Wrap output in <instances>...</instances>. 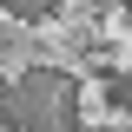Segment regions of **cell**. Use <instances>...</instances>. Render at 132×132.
Wrapping results in <instances>:
<instances>
[{
	"instance_id": "4",
	"label": "cell",
	"mask_w": 132,
	"mask_h": 132,
	"mask_svg": "<svg viewBox=\"0 0 132 132\" xmlns=\"http://www.w3.org/2000/svg\"><path fill=\"white\" fill-rule=\"evenodd\" d=\"M126 7H132V0H126Z\"/></svg>"
},
{
	"instance_id": "1",
	"label": "cell",
	"mask_w": 132,
	"mask_h": 132,
	"mask_svg": "<svg viewBox=\"0 0 132 132\" xmlns=\"http://www.w3.org/2000/svg\"><path fill=\"white\" fill-rule=\"evenodd\" d=\"M0 126L13 132H79V86L53 73V66H33L27 79L0 86Z\"/></svg>"
},
{
	"instance_id": "3",
	"label": "cell",
	"mask_w": 132,
	"mask_h": 132,
	"mask_svg": "<svg viewBox=\"0 0 132 132\" xmlns=\"http://www.w3.org/2000/svg\"><path fill=\"white\" fill-rule=\"evenodd\" d=\"M106 99L119 112H132V73H106Z\"/></svg>"
},
{
	"instance_id": "2",
	"label": "cell",
	"mask_w": 132,
	"mask_h": 132,
	"mask_svg": "<svg viewBox=\"0 0 132 132\" xmlns=\"http://www.w3.org/2000/svg\"><path fill=\"white\" fill-rule=\"evenodd\" d=\"M0 7H7L13 20H53L60 13V0H0Z\"/></svg>"
}]
</instances>
